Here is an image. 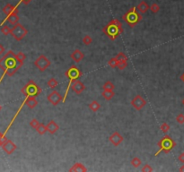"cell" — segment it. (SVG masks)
<instances>
[{
	"label": "cell",
	"mask_w": 184,
	"mask_h": 172,
	"mask_svg": "<svg viewBox=\"0 0 184 172\" xmlns=\"http://www.w3.org/2000/svg\"><path fill=\"white\" fill-rule=\"evenodd\" d=\"M69 171L71 172H76V171H82L85 172L87 171V169L85 168V166L80 162H77V163H75L70 169H69Z\"/></svg>",
	"instance_id": "obj_19"
},
{
	"label": "cell",
	"mask_w": 184,
	"mask_h": 172,
	"mask_svg": "<svg viewBox=\"0 0 184 172\" xmlns=\"http://www.w3.org/2000/svg\"><path fill=\"white\" fill-rule=\"evenodd\" d=\"M48 101H50V103H51L53 106H57L59 105L60 102H62V99L63 97L61 96V94L57 92V91H53L52 92H51L48 97H47Z\"/></svg>",
	"instance_id": "obj_10"
},
{
	"label": "cell",
	"mask_w": 184,
	"mask_h": 172,
	"mask_svg": "<svg viewBox=\"0 0 184 172\" xmlns=\"http://www.w3.org/2000/svg\"><path fill=\"white\" fill-rule=\"evenodd\" d=\"M178 160H179V161H181V162L184 163V152H182V153L178 157Z\"/></svg>",
	"instance_id": "obj_39"
},
{
	"label": "cell",
	"mask_w": 184,
	"mask_h": 172,
	"mask_svg": "<svg viewBox=\"0 0 184 172\" xmlns=\"http://www.w3.org/2000/svg\"><path fill=\"white\" fill-rule=\"evenodd\" d=\"M89 109L93 111V112H97L100 109H101V104L96 101H93L90 104H89Z\"/></svg>",
	"instance_id": "obj_22"
},
{
	"label": "cell",
	"mask_w": 184,
	"mask_h": 172,
	"mask_svg": "<svg viewBox=\"0 0 184 172\" xmlns=\"http://www.w3.org/2000/svg\"><path fill=\"white\" fill-rule=\"evenodd\" d=\"M65 75L66 77L69 80V83L67 85V88L66 90V92H65V95L62 99V102L64 103L66 101V99L67 97V94H68V92H69V89L71 87V84L73 83H75L76 80H78L82 75H83V73L82 71L75 65H72L71 67H69L66 72H65Z\"/></svg>",
	"instance_id": "obj_3"
},
{
	"label": "cell",
	"mask_w": 184,
	"mask_h": 172,
	"mask_svg": "<svg viewBox=\"0 0 184 172\" xmlns=\"http://www.w3.org/2000/svg\"><path fill=\"white\" fill-rule=\"evenodd\" d=\"M0 146H2V145H1V143H0Z\"/></svg>",
	"instance_id": "obj_46"
},
{
	"label": "cell",
	"mask_w": 184,
	"mask_h": 172,
	"mask_svg": "<svg viewBox=\"0 0 184 172\" xmlns=\"http://www.w3.org/2000/svg\"><path fill=\"white\" fill-rule=\"evenodd\" d=\"M150 10L153 14H157L160 11V5L156 3H153L150 6Z\"/></svg>",
	"instance_id": "obj_28"
},
{
	"label": "cell",
	"mask_w": 184,
	"mask_h": 172,
	"mask_svg": "<svg viewBox=\"0 0 184 172\" xmlns=\"http://www.w3.org/2000/svg\"><path fill=\"white\" fill-rule=\"evenodd\" d=\"M127 66V60H122V61H119L117 67H118L120 70H123V69H125Z\"/></svg>",
	"instance_id": "obj_32"
},
{
	"label": "cell",
	"mask_w": 184,
	"mask_h": 172,
	"mask_svg": "<svg viewBox=\"0 0 184 172\" xmlns=\"http://www.w3.org/2000/svg\"><path fill=\"white\" fill-rule=\"evenodd\" d=\"M2 149L4 150V152H5L6 154L10 155V154H12V153L17 149V146H16V144H15L14 142H12L11 140H6V141L3 143Z\"/></svg>",
	"instance_id": "obj_11"
},
{
	"label": "cell",
	"mask_w": 184,
	"mask_h": 172,
	"mask_svg": "<svg viewBox=\"0 0 184 172\" xmlns=\"http://www.w3.org/2000/svg\"><path fill=\"white\" fill-rule=\"evenodd\" d=\"M70 57H71L75 63H79V62H81V61L84 59V54L81 50H75L70 55Z\"/></svg>",
	"instance_id": "obj_16"
},
{
	"label": "cell",
	"mask_w": 184,
	"mask_h": 172,
	"mask_svg": "<svg viewBox=\"0 0 184 172\" xmlns=\"http://www.w3.org/2000/svg\"><path fill=\"white\" fill-rule=\"evenodd\" d=\"M118 63H119V61H118V59L116 58V57H112V58H111L110 60H109V62H108V65L112 67V68H115V67H117L118 66Z\"/></svg>",
	"instance_id": "obj_27"
},
{
	"label": "cell",
	"mask_w": 184,
	"mask_h": 172,
	"mask_svg": "<svg viewBox=\"0 0 184 172\" xmlns=\"http://www.w3.org/2000/svg\"><path fill=\"white\" fill-rule=\"evenodd\" d=\"M1 110H2V106L0 105V111H1Z\"/></svg>",
	"instance_id": "obj_44"
},
{
	"label": "cell",
	"mask_w": 184,
	"mask_h": 172,
	"mask_svg": "<svg viewBox=\"0 0 184 172\" xmlns=\"http://www.w3.org/2000/svg\"><path fill=\"white\" fill-rule=\"evenodd\" d=\"M182 103H183V105H184V99H183V101H182Z\"/></svg>",
	"instance_id": "obj_45"
},
{
	"label": "cell",
	"mask_w": 184,
	"mask_h": 172,
	"mask_svg": "<svg viewBox=\"0 0 184 172\" xmlns=\"http://www.w3.org/2000/svg\"><path fill=\"white\" fill-rule=\"evenodd\" d=\"M136 9H137V11H138L141 14H146V13L148 11V9H150V6L147 5V3H146V1H141V2L137 5Z\"/></svg>",
	"instance_id": "obj_18"
},
{
	"label": "cell",
	"mask_w": 184,
	"mask_h": 172,
	"mask_svg": "<svg viewBox=\"0 0 184 172\" xmlns=\"http://www.w3.org/2000/svg\"><path fill=\"white\" fill-rule=\"evenodd\" d=\"M72 90L76 93V94H81L84 90H85V85L79 80H76L75 83H72L71 86Z\"/></svg>",
	"instance_id": "obj_13"
},
{
	"label": "cell",
	"mask_w": 184,
	"mask_h": 172,
	"mask_svg": "<svg viewBox=\"0 0 184 172\" xmlns=\"http://www.w3.org/2000/svg\"><path fill=\"white\" fill-rule=\"evenodd\" d=\"M6 140H7V139H6V137L5 136V134H3L0 133V143H1V145H3V143H4Z\"/></svg>",
	"instance_id": "obj_38"
},
{
	"label": "cell",
	"mask_w": 184,
	"mask_h": 172,
	"mask_svg": "<svg viewBox=\"0 0 184 172\" xmlns=\"http://www.w3.org/2000/svg\"><path fill=\"white\" fill-rule=\"evenodd\" d=\"M179 171H181V172H184V165L183 166H182L180 169H179Z\"/></svg>",
	"instance_id": "obj_42"
},
{
	"label": "cell",
	"mask_w": 184,
	"mask_h": 172,
	"mask_svg": "<svg viewBox=\"0 0 184 172\" xmlns=\"http://www.w3.org/2000/svg\"><path fill=\"white\" fill-rule=\"evenodd\" d=\"M116 58L118 59V61H122V60H127V57L123 53V52H120L117 56H116Z\"/></svg>",
	"instance_id": "obj_35"
},
{
	"label": "cell",
	"mask_w": 184,
	"mask_h": 172,
	"mask_svg": "<svg viewBox=\"0 0 184 172\" xmlns=\"http://www.w3.org/2000/svg\"><path fill=\"white\" fill-rule=\"evenodd\" d=\"M114 88H115V86H114V84L111 82V81H107L104 84H103V90H110V91H113L114 90Z\"/></svg>",
	"instance_id": "obj_25"
},
{
	"label": "cell",
	"mask_w": 184,
	"mask_h": 172,
	"mask_svg": "<svg viewBox=\"0 0 184 172\" xmlns=\"http://www.w3.org/2000/svg\"><path fill=\"white\" fill-rule=\"evenodd\" d=\"M181 80H182V82L184 83V73L182 74V75H181Z\"/></svg>",
	"instance_id": "obj_43"
},
{
	"label": "cell",
	"mask_w": 184,
	"mask_h": 172,
	"mask_svg": "<svg viewBox=\"0 0 184 172\" xmlns=\"http://www.w3.org/2000/svg\"><path fill=\"white\" fill-rule=\"evenodd\" d=\"M38 101L35 99V97H32V96H28L26 97L25 99V104L27 105V107L31 110L34 109L37 105H38Z\"/></svg>",
	"instance_id": "obj_17"
},
{
	"label": "cell",
	"mask_w": 184,
	"mask_h": 172,
	"mask_svg": "<svg viewBox=\"0 0 184 172\" xmlns=\"http://www.w3.org/2000/svg\"><path fill=\"white\" fill-rule=\"evenodd\" d=\"M3 12L5 13V14L6 16L12 14H14V13H17L18 14V5H13L11 4H6L4 7H3Z\"/></svg>",
	"instance_id": "obj_14"
},
{
	"label": "cell",
	"mask_w": 184,
	"mask_h": 172,
	"mask_svg": "<svg viewBox=\"0 0 184 172\" xmlns=\"http://www.w3.org/2000/svg\"><path fill=\"white\" fill-rule=\"evenodd\" d=\"M21 92H22V93H23L24 96H26V97H28V96L37 97V96H39V95L41 93L42 90H41V88L37 83H35L32 80H30V81L22 88Z\"/></svg>",
	"instance_id": "obj_6"
},
{
	"label": "cell",
	"mask_w": 184,
	"mask_h": 172,
	"mask_svg": "<svg viewBox=\"0 0 184 172\" xmlns=\"http://www.w3.org/2000/svg\"><path fill=\"white\" fill-rule=\"evenodd\" d=\"M160 129H161V131H162L164 134H166V133H168L169 130H170V125H169L167 123H163V124L161 125V126H160Z\"/></svg>",
	"instance_id": "obj_30"
},
{
	"label": "cell",
	"mask_w": 184,
	"mask_h": 172,
	"mask_svg": "<svg viewBox=\"0 0 184 172\" xmlns=\"http://www.w3.org/2000/svg\"><path fill=\"white\" fill-rule=\"evenodd\" d=\"M157 146L159 147V151L155 154V156L159 155L161 152H164L166 154H168L175 146H176V143L175 141L169 135H164L162 139H160V141L157 143Z\"/></svg>",
	"instance_id": "obj_5"
},
{
	"label": "cell",
	"mask_w": 184,
	"mask_h": 172,
	"mask_svg": "<svg viewBox=\"0 0 184 172\" xmlns=\"http://www.w3.org/2000/svg\"><path fill=\"white\" fill-rule=\"evenodd\" d=\"M46 126H47V130H48V132H49L51 134H54L60 129L59 125H58L54 120H51V121H49L48 124L46 125Z\"/></svg>",
	"instance_id": "obj_15"
},
{
	"label": "cell",
	"mask_w": 184,
	"mask_h": 172,
	"mask_svg": "<svg viewBox=\"0 0 184 172\" xmlns=\"http://www.w3.org/2000/svg\"><path fill=\"white\" fill-rule=\"evenodd\" d=\"M23 64L17 60L16 54H14L12 50L0 59V68L3 69V71L5 72L8 76L14 75V74L16 73V71L23 66Z\"/></svg>",
	"instance_id": "obj_1"
},
{
	"label": "cell",
	"mask_w": 184,
	"mask_h": 172,
	"mask_svg": "<svg viewBox=\"0 0 184 172\" xmlns=\"http://www.w3.org/2000/svg\"><path fill=\"white\" fill-rule=\"evenodd\" d=\"M154 170H153V168L150 166V165H148V164H146L143 168H142V170H141V171L142 172H150V171H153Z\"/></svg>",
	"instance_id": "obj_36"
},
{
	"label": "cell",
	"mask_w": 184,
	"mask_h": 172,
	"mask_svg": "<svg viewBox=\"0 0 184 172\" xmlns=\"http://www.w3.org/2000/svg\"><path fill=\"white\" fill-rule=\"evenodd\" d=\"M131 105L134 109L136 110H141L146 105V101L139 94L136 95L133 100L131 101Z\"/></svg>",
	"instance_id": "obj_9"
},
{
	"label": "cell",
	"mask_w": 184,
	"mask_h": 172,
	"mask_svg": "<svg viewBox=\"0 0 184 172\" xmlns=\"http://www.w3.org/2000/svg\"><path fill=\"white\" fill-rule=\"evenodd\" d=\"M176 121L177 123L182 125L184 124V115L183 114H179L177 116H176Z\"/></svg>",
	"instance_id": "obj_37"
},
{
	"label": "cell",
	"mask_w": 184,
	"mask_h": 172,
	"mask_svg": "<svg viewBox=\"0 0 184 172\" xmlns=\"http://www.w3.org/2000/svg\"><path fill=\"white\" fill-rule=\"evenodd\" d=\"M109 140H110V142H111L114 146H119L123 142L124 138H123V136L119 132L115 131L114 133H112V134L110 135Z\"/></svg>",
	"instance_id": "obj_12"
},
{
	"label": "cell",
	"mask_w": 184,
	"mask_h": 172,
	"mask_svg": "<svg viewBox=\"0 0 184 172\" xmlns=\"http://www.w3.org/2000/svg\"><path fill=\"white\" fill-rule=\"evenodd\" d=\"M115 95L113 91H110V90H103V92H102V96L106 100V101H111L113 96Z\"/></svg>",
	"instance_id": "obj_21"
},
{
	"label": "cell",
	"mask_w": 184,
	"mask_h": 172,
	"mask_svg": "<svg viewBox=\"0 0 184 172\" xmlns=\"http://www.w3.org/2000/svg\"><path fill=\"white\" fill-rule=\"evenodd\" d=\"M36 131H37V133H38L39 134H41V135L45 134H46V132H48L46 125L41 124V123H40V125H38V127L36 128Z\"/></svg>",
	"instance_id": "obj_23"
},
{
	"label": "cell",
	"mask_w": 184,
	"mask_h": 172,
	"mask_svg": "<svg viewBox=\"0 0 184 172\" xmlns=\"http://www.w3.org/2000/svg\"><path fill=\"white\" fill-rule=\"evenodd\" d=\"M47 84H48V86H49L50 88L54 89V88H56V87L59 85V82H58L55 78H51V79L48 81Z\"/></svg>",
	"instance_id": "obj_24"
},
{
	"label": "cell",
	"mask_w": 184,
	"mask_h": 172,
	"mask_svg": "<svg viewBox=\"0 0 184 172\" xmlns=\"http://www.w3.org/2000/svg\"><path fill=\"white\" fill-rule=\"evenodd\" d=\"M51 61L49 60V58L44 56V55H41L38 57L35 61H34V65L41 71V72H44L50 65H51Z\"/></svg>",
	"instance_id": "obj_8"
},
{
	"label": "cell",
	"mask_w": 184,
	"mask_h": 172,
	"mask_svg": "<svg viewBox=\"0 0 184 172\" xmlns=\"http://www.w3.org/2000/svg\"><path fill=\"white\" fill-rule=\"evenodd\" d=\"M39 125H40V122H39L38 119H36V118L32 119L31 122H30V126H31L32 128H33V129H36Z\"/></svg>",
	"instance_id": "obj_34"
},
{
	"label": "cell",
	"mask_w": 184,
	"mask_h": 172,
	"mask_svg": "<svg viewBox=\"0 0 184 172\" xmlns=\"http://www.w3.org/2000/svg\"><path fill=\"white\" fill-rule=\"evenodd\" d=\"M16 58H17V60H18L19 62H21L22 64H23V62H24V60H25V58H26V56H25L24 53H23L22 51H20V52H18V53L16 54Z\"/></svg>",
	"instance_id": "obj_29"
},
{
	"label": "cell",
	"mask_w": 184,
	"mask_h": 172,
	"mask_svg": "<svg viewBox=\"0 0 184 172\" xmlns=\"http://www.w3.org/2000/svg\"><path fill=\"white\" fill-rule=\"evenodd\" d=\"M6 21H7L10 24H12V25L17 24L18 22H19L18 14H17V13H14V14H12L8 15V16L6 17Z\"/></svg>",
	"instance_id": "obj_20"
},
{
	"label": "cell",
	"mask_w": 184,
	"mask_h": 172,
	"mask_svg": "<svg viewBox=\"0 0 184 172\" xmlns=\"http://www.w3.org/2000/svg\"><path fill=\"white\" fill-rule=\"evenodd\" d=\"M1 32L4 34V35H9L11 33V29L7 26V25H4L2 28H1Z\"/></svg>",
	"instance_id": "obj_33"
},
{
	"label": "cell",
	"mask_w": 184,
	"mask_h": 172,
	"mask_svg": "<svg viewBox=\"0 0 184 172\" xmlns=\"http://www.w3.org/2000/svg\"><path fill=\"white\" fill-rule=\"evenodd\" d=\"M122 19L129 27L133 28L141 22L142 15L137 11L136 7H132L130 10H128L126 14H123Z\"/></svg>",
	"instance_id": "obj_4"
},
{
	"label": "cell",
	"mask_w": 184,
	"mask_h": 172,
	"mask_svg": "<svg viewBox=\"0 0 184 172\" xmlns=\"http://www.w3.org/2000/svg\"><path fill=\"white\" fill-rule=\"evenodd\" d=\"M4 52H5V48L3 47L2 44H0V55H3Z\"/></svg>",
	"instance_id": "obj_40"
},
{
	"label": "cell",
	"mask_w": 184,
	"mask_h": 172,
	"mask_svg": "<svg viewBox=\"0 0 184 172\" xmlns=\"http://www.w3.org/2000/svg\"><path fill=\"white\" fill-rule=\"evenodd\" d=\"M103 32L112 41H115L123 32L122 23L118 19L110 21L103 28Z\"/></svg>",
	"instance_id": "obj_2"
},
{
	"label": "cell",
	"mask_w": 184,
	"mask_h": 172,
	"mask_svg": "<svg viewBox=\"0 0 184 172\" xmlns=\"http://www.w3.org/2000/svg\"><path fill=\"white\" fill-rule=\"evenodd\" d=\"M130 163H131V165H132L133 167H135V168H138V167L141 165L142 161H141V160H140L139 158L135 157V158H133V159L131 160Z\"/></svg>",
	"instance_id": "obj_26"
},
{
	"label": "cell",
	"mask_w": 184,
	"mask_h": 172,
	"mask_svg": "<svg viewBox=\"0 0 184 172\" xmlns=\"http://www.w3.org/2000/svg\"><path fill=\"white\" fill-rule=\"evenodd\" d=\"M10 34L12 35V37H14L15 41H20L28 34V30L23 25L18 23L17 24L14 25V27L11 29Z\"/></svg>",
	"instance_id": "obj_7"
},
{
	"label": "cell",
	"mask_w": 184,
	"mask_h": 172,
	"mask_svg": "<svg viewBox=\"0 0 184 172\" xmlns=\"http://www.w3.org/2000/svg\"><path fill=\"white\" fill-rule=\"evenodd\" d=\"M31 1H32V0H20V3H23L24 5H28Z\"/></svg>",
	"instance_id": "obj_41"
},
{
	"label": "cell",
	"mask_w": 184,
	"mask_h": 172,
	"mask_svg": "<svg viewBox=\"0 0 184 172\" xmlns=\"http://www.w3.org/2000/svg\"><path fill=\"white\" fill-rule=\"evenodd\" d=\"M93 41V39L89 36V35H85L84 38H83V43L86 46H89Z\"/></svg>",
	"instance_id": "obj_31"
}]
</instances>
